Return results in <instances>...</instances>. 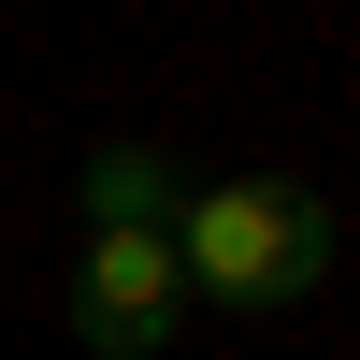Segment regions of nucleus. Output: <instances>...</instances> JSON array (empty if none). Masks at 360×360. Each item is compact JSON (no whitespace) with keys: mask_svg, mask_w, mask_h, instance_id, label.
I'll return each instance as SVG.
<instances>
[{"mask_svg":"<svg viewBox=\"0 0 360 360\" xmlns=\"http://www.w3.org/2000/svg\"><path fill=\"white\" fill-rule=\"evenodd\" d=\"M86 231H173V173L144 144H86Z\"/></svg>","mask_w":360,"mask_h":360,"instance_id":"obj_3","label":"nucleus"},{"mask_svg":"<svg viewBox=\"0 0 360 360\" xmlns=\"http://www.w3.org/2000/svg\"><path fill=\"white\" fill-rule=\"evenodd\" d=\"M173 274L217 317H288L317 274H332V202L288 188V173H231V188L173 202Z\"/></svg>","mask_w":360,"mask_h":360,"instance_id":"obj_1","label":"nucleus"},{"mask_svg":"<svg viewBox=\"0 0 360 360\" xmlns=\"http://www.w3.org/2000/svg\"><path fill=\"white\" fill-rule=\"evenodd\" d=\"M188 317V274H173V231H86L72 245V346L86 360H144Z\"/></svg>","mask_w":360,"mask_h":360,"instance_id":"obj_2","label":"nucleus"}]
</instances>
